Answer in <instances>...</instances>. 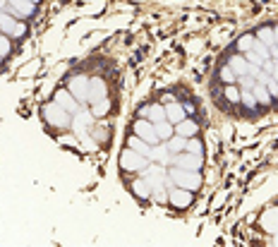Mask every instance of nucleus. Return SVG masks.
<instances>
[{
  "instance_id": "nucleus-1",
  "label": "nucleus",
  "mask_w": 278,
  "mask_h": 247,
  "mask_svg": "<svg viewBox=\"0 0 278 247\" xmlns=\"http://www.w3.org/2000/svg\"><path fill=\"white\" fill-rule=\"evenodd\" d=\"M122 168H127V170H139V168H144L146 165V159L144 156H139L135 149H127L125 154H122Z\"/></svg>"
},
{
  "instance_id": "nucleus-2",
  "label": "nucleus",
  "mask_w": 278,
  "mask_h": 247,
  "mask_svg": "<svg viewBox=\"0 0 278 247\" xmlns=\"http://www.w3.org/2000/svg\"><path fill=\"white\" fill-rule=\"evenodd\" d=\"M170 202H173V206L185 209V206L192 204V194L187 192V190H173V192H170Z\"/></svg>"
},
{
  "instance_id": "nucleus-3",
  "label": "nucleus",
  "mask_w": 278,
  "mask_h": 247,
  "mask_svg": "<svg viewBox=\"0 0 278 247\" xmlns=\"http://www.w3.org/2000/svg\"><path fill=\"white\" fill-rule=\"evenodd\" d=\"M175 130H178V135H182V137H195L197 135V123H192V120H180Z\"/></svg>"
},
{
  "instance_id": "nucleus-4",
  "label": "nucleus",
  "mask_w": 278,
  "mask_h": 247,
  "mask_svg": "<svg viewBox=\"0 0 278 247\" xmlns=\"http://www.w3.org/2000/svg\"><path fill=\"white\" fill-rule=\"evenodd\" d=\"M166 115H168V120L170 123H180V120H185V108L180 106V103H173V106H168L166 108Z\"/></svg>"
}]
</instances>
